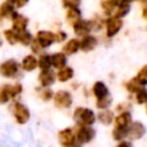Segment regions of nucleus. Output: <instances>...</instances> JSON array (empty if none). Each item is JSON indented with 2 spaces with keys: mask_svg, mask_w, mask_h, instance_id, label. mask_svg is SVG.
Listing matches in <instances>:
<instances>
[{
  "mask_svg": "<svg viewBox=\"0 0 147 147\" xmlns=\"http://www.w3.org/2000/svg\"><path fill=\"white\" fill-rule=\"evenodd\" d=\"M23 71L21 70L20 62L16 59L9 57L0 63V76L6 79L18 80L22 77Z\"/></svg>",
  "mask_w": 147,
  "mask_h": 147,
  "instance_id": "f257e3e1",
  "label": "nucleus"
},
{
  "mask_svg": "<svg viewBox=\"0 0 147 147\" xmlns=\"http://www.w3.org/2000/svg\"><path fill=\"white\" fill-rule=\"evenodd\" d=\"M72 118L76 124L93 126V124L96 122V114L93 109H91L88 107L78 106L74 109Z\"/></svg>",
  "mask_w": 147,
  "mask_h": 147,
  "instance_id": "f03ea898",
  "label": "nucleus"
},
{
  "mask_svg": "<svg viewBox=\"0 0 147 147\" xmlns=\"http://www.w3.org/2000/svg\"><path fill=\"white\" fill-rule=\"evenodd\" d=\"M123 25H124V20L117 17L116 15H110L105 17V25H103L105 38L108 40L114 39L122 31Z\"/></svg>",
  "mask_w": 147,
  "mask_h": 147,
  "instance_id": "7ed1b4c3",
  "label": "nucleus"
},
{
  "mask_svg": "<svg viewBox=\"0 0 147 147\" xmlns=\"http://www.w3.org/2000/svg\"><path fill=\"white\" fill-rule=\"evenodd\" d=\"M10 110H11V115H13L15 122H16L17 124H20V125L26 124V123L30 121V118H31L30 109L28 108L26 105H24V103L21 102L20 100L11 101Z\"/></svg>",
  "mask_w": 147,
  "mask_h": 147,
  "instance_id": "20e7f679",
  "label": "nucleus"
},
{
  "mask_svg": "<svg viewBox=\"0 0 147 147\" xmlns=\"http://www.w3.org/2000/svg\"><path fill=\"white\" fill-rule=\"evenodd\" d=\"M55 108L60 109V110H65L71 108L72 103H74V95L69 90H57L54 91V95L52 99Z\"/></svg>",
  "mask_w": 147,
  "mask_h": 147,
  "instance_id": "39448f33",
  "label": "nucleus"
},
{
  "mask_svg": "<svg viewBox=\"0 0 147 147\" xmlns=\"http://www.w3.org/2000/svg\"><path fill=\"white\" fill-rule=\"evenodd\" d=\"M75 136H76V140L82 144V145H85V144H90L91 141L94 140L95 136H96V131L93 126H90V125H79V124H76L75 127Z\"/></svg>",
  "mask_w": 147,
  "mask_h": 147,
  "instance_id": "423d86ee",
  "label": "nucleus"
},
{
  "mask_svg": "<svg viewBox=\"0 0 147 147\" xmlns=\"http://www.w3.org/2000/svg\"><path fill=\"white\" fill-rule=\"evenodd\" d=\"M34 40L38 42V45L41 47L42 51H46L51 48L55 44V37L54 31L51 30H38L34 34Z\"/></svg>",
  "mask_w": 147,
  "mask_h": 147,
  "instance_id": "0eeeda50",
  "label": "nucleus"
},
{
  "mask_svg": "<svg viewBox=\"0 0 147 147\" xmlns=\"http://www.w3.org/2000/svg\"><path fill=\"white\" fill-rule=\"evenodd\" d=\"M38 85L41 87H52L56 83V75L54 69H45V70H39L38 77Z\"/></svg>",
  "mask_w": 147,
  "mask_h": 147,
  "instance_id": "6e6552de",
  "label": "nucleus"
},
{
  "mask_svg": "<svg viewBox=\"0 0 147 147\" xmlns=\"http://www.w3.org/2000/svg\"><path fill=\"white\" fill-rule=\"evenodd\" d=\"M10 23H11V29L15 30L16 32H22L24 30H28L29 24H30V20L28 16H25L24 14L20 13L18 10L11 16L10 18Z\"/></svg>",
  "mask_w": 147,
  "mask_h": 147,
  "instance_id": "1a4fd4ad",
  "label": "nucleus"
},
{
  "mask_svg": "<svg viewBox=\"0 0 147 147\" xmlns=\"http://www.w3.org/2000/svg\"><path fill=\"white\" fill-rule=\"evenodd\" d=\"M146 133V126L140 121H133L127 127V139L130 141L141 139Z\"/></svg>",
  "mask_w": 147,
  "mask_h": 147,
  "instance_id": "9d476101",
  "label": "nucleus"
},
{
  "mask_svg": "<svg viewBox=\"0 0 147 147\" xmlns=\"http://www.w3.org/2000/svg\"><path fill=\"white\" fill-rule=\"evenodd\" d=\"M72 32L75 34V37L77 38H82L88 33H92V28H91V23L88 18H80L79 21H77L76 23H74L71 25Z\"/></svg>",
  "mask_w": 147,
  "mask_h": 147,
  "instance_id": "9b49d317",
  "label": "nucleus"
},
{
  "mask_svg": "<svg viewBox=\"0 0 147 147\" xmlns=\"http://www.w3.org/2000/svg\"><path fill=\"white\" fill-rule=\"evenodd\" d=\"M80 51L84 53L93 52L99 46V38L94 33H88L82 38H79Z\"/></svg>",
  "mask_w": 147,
  "mask_h": 147,
  "instance_id": "f8f14e48",
  "label": "nucleus"
},
{
  "mask_svg": "<svg viewBox=\"0 0 147 147\" xmlns=\"http://www.w3.org/2000/svg\"><path fill=\"white\" fill-rule=\"evenodd\" d=\"M57 140L62 147H68L72 142L76 141V136H75V130L74 127L67 126L61 129L57 132Z\"/></svg>",
  "mask_w": 147,
  "mask_h": 147,
  "instance_id": "ddd939ff",
  "label": "nucleus"
},
{
  "mask_svg": "<svg viewBox=\"0 0 147 147\" xmlns=\"http://www.w3.org/2000/svg\"><path fill=\"white\" fill-rule=\"evenodd\" d=\"M20 67L21 70L23 72H32L36 69H38V60H37V55L29 53L25 56L22 57V60L20 61Z\"/></svg>",
  "mask_w": 147,
  "mask_h": 147,
  "instance_id": "4468645a",
  "label": "nucleus"
},
{
  "mask_svg": "<svg viewBox=\"0 0 147 147\" xmlns=\"http://www.w3.org/2000/svg\"><path fill=\"white\" fill-rule=\"evenodd\" d=\"M68 57L71 55L77 54L80 51V45H79V38L72 37L68 38L63 44H62V49H61Z\"/></svg>",
  "mask_w": 147,
  "mask_h": 147,
  "instance_id": "2eb2a0df",
  "label": "nucleus"
},
{
  "mask_svg": "<svg viewBox=\"0 0 147 147\" xmlns=\"http://www.w3.org/2000/svg\"><path fill=\"white\" fill-rule=\"evenodd\" d=\"M55 75H56V82L59 83H68V82H71L75 77V70L72 67H70L69 64L55 70Z\"/></svg>",
  "mask_w": 147,
  "mask_h": 147,
  "instance_id": "dca6fc26",
  "label": "nucleus"
},
{
  "mask_svg": "<svg viewBox=\"0 0 147 147\" xmlns=\"http://www.w3.org/2000/svg\"><path fill=\"white\" fill-rule=\"evenodd\" d=\"M91 94L96 100V99H100V98H103L110 94V91H109L108 85L103 80H95L93 85L91 86Z\"/></svg>",
  "mask_w": 147,
  "mask_h": 147,
  "instance_id": "f3484780",
  "label": "nucleus"
},
{
  "mask_svg": "<svg viewBox=\"0 0 147 147\" xmlns=\"http://www.w3.org/2000/svg\"><path fill=\"white\" fill-rule=\"evenodd\" d=\"M133 122V117L131 111H122L117 113L114 117V126H121V127H129V125Z\"/></svg>",
  "mask_w": 147,
  "mask_h": 147,
  "instance_id": "a211bd4d",
  "label": "nucleus"
},
{
  "mask_svg": "<svg viewBox=\"0 0 147 147\" xmlns=\"http://www.w3.org/2000/svg\"><path fill=\"white\" fill-rule=\"evenodd\" d=\"M51 60H52V69L54 70H57L68 64V56L62 51L51 53Z\"/></svg>",
  "mask_w": 147,
  "mask_h": 147,
  "instance_id": "6ab92c4d",
  "label": "nucleus"
},
{
  "mask_svg": "<svg viewBox=\"0 0 147 147\" xmlns=\"http://www.w3.org/2000/svg\"><path fill=\"white\" fill-rule=\"evenodd\" d=\"M115 111L109 109H102L96 113V121L102 125H110L114 122Z\"/></svg>",
  "mask_w": 147,
  "mask_h": 147,
  "instance_id": "aec40b11",
  "label": "nucleus"
},
{
  "mask_svg": "<svg viewBox=\"0 0 147 147\" xmlns=\"http://www.w3.org/2000/svg\"><path fill=\"white\" fill-rule=\"evenodd\" d=\"M17 11V9L15 8V6L9 1V0H3L0 3V16L6 21V20H10L11 16Z\"/></svg>",
  "mask_w": 147,
  "mask_h": 147,
  "instance_id": "412c9836",
  "label": "nucleus"
},
{
  "mask_svg": "<svg viewBox=\"0 0 147 147\" xmlns=\"http://www.w3.org/2000/svg\"><path fill=\"white\" fill-rule=\"evenodd\" d=\"M64 18L65 22L71 26L74 23H76L77 21H79L80 18H83V13L80 7L78 8H68L65 9V14H64Z\"/></svg>",
  "mask_w": 147,
  "mask_h": 147,
  "instance_id": "4be33fe9",
  "label": "nucleus"
},
{
  "mask_svg": "<svg viewBox=\"0 0 147 147\" xmlns=\"http://www.w3.org/2000/svg\"><path fill=\"white\" fill-rule=\"evenodd\" d=\"M13 101L10 83H3L0 85V105H7Z\"/></svg>",
  "mask_w": 147,
  "mask_h": 147,
  "instance_id": "5701e85b",
  "label": "nucleus"
},
{
  "mask_svg": "<svg viewBox=\"0 0 147 147\" xmlns=\"http://www.w3.org/2000/svg\"><path fill=\"white\" fill-rule=\"evenodd\" d=\"M38 60V69L39 70H45V69H51L52 68V60H51V53L42 51L40 54L37 55Z\"/></svg>",
  "mask_w": 147,
  "mask_h": 147,
  "instance_id": "b1692460",
  "label": "nucleus"
},
{
  "mask_svg": "<svg viewBox=\"0 0 147 147\" xmlns=\"http://www.w3.org/2000/svg\"><path fill=\"white\" fill-rule=\"evenodd\" d=\"M2 38L10 46H15V45L18 44V32H16L15 30H13L11 28L3 29V31H2Z\"/></svg>",
  "mask_w": 147,
  "mask_h": 147,
  "instance_id": "393cba45",
  "label": "nucleus"
},
{
  "mask_svg": "<svg viewBox=\"0 0 147 147\" xmlns=\"http://www.w3.org/2000/svg\"><path fill=\"white\" fill-rule=\"evenodd\" d=\"M142 87H145V86H142L136 77H132V78L127 79V80L124 83V88H125V91H126L129 94H131V95H133L134 93H137V92H138L139 90H141Z\"/></svg>",
  "mask_w": 147,
  "mask_h": 147,
  "instance_id": "a878e982",
  "label": "nucleus"
},
{
  "mask_svg": "<svg viewBox=\"0 0 147 147\" xmlns=\"http://www.w3.org/2000/svg\"><path fill=\"white\" fill-rule=\"evenodd\" d=\"M36 93H37V96L44 101V102H49L52 101L53 99V95H54V91L52 90V87H41L38 85V87L36 88Z\"/></svg>",
  "mask_w": 147,
  "mask_h": 147,
  "instance_id": "bb28decb",
  "label": "nucleus"
},
{
  "mask_svg": "<svg viewBox=\"0 0 147 147\" xmlns=\"http://www.w3.org/2000/svg\"><path fill=\"white\" fill-rule=\"evenodd\" d=\"M131 6H132V3L130 1L121 2L119 5L116 6L115 11H114V15H116L117 17H121V18L126 17L130 14V11H131Z\"/></svg>",
  "mask_w": 147,
  "mask_h": 147,
  "instance_id": "cd10ccee",
  "label": "nucleus"
},
{
  "mask_svg": "<svg viewBox=\"0 0 147 147\" xmlns=\"http://www.w3.org/2000/svg\"><path fill=\"white\" fill-rule=\"evenodd\" d=\"M90 23H91V28H92V33L93 32H100L103 30V25H105V16L101 15H94L92 17L88 18Z\"/></svg>",
  "mask_w": 147,
  "mask_h": 147,
  "instance_id": "c85d7f7f",
  "label": "nucleus"
},
{
  "mask_svg": "<svg viewBox=\"0 0 147 147\" xmlns=\"http://www.w3.org/2000/svg\"><path fill=\"white\" fill-rule=\"evenodd\" d=\"M99 6H100L101 11H102L105 17L114 15V11H115L116 7H115V5L113 3L111 0H100L99 1Z\"/></svg>",
  "mask_w": 147,
  "mask_h": 147,
  "instance_id": "c756f323",
  "label": "nucleus"
},
{
  "mask_svg": "<svg viewBox=\"0 0 147 147\" xmlns=\"http://www.w3.org/2000/svg\"><path fill=\"white\" fill-rule=\"evenodd\" d=\"M33 38H34V34H32V32H30L29 30L18 32V44L23 47H29Z\"/></svg>",
  "mask_w": 147,
  "mask_h": 147,
  "instance_id": "7c9ffc66",
  "label": "nucleus"
},
{
  "mask_svg": "<svg viewBox=\"0 0 147 147\" xmlns=\"http://www.w3.org/2000/svg\"><path fill=\"white\" fill-rule=\"evenodd\" d=\"M111 137L115 141H122L127 139V127H121V126H114L111 131Z\"/></svg>",
  "mask_w": 147,
  "mask_h": 147,
  "instance_id": "2f4dec72",
  "label": "nucleus"
},
{
  "mask_svg": "<svg viewBox=\"0 0 147 147\" xmlns=\"http://www.w3.org/2000/svg\"><path fill=\"white\" fill-rule=\"evenodd\" d=\"M113 105V96L111 94H108L103 98H100V99H96L95 100V107L96 109L99 110H102V109H109Z\"/></svg>",
  "mask_w": 147,
  "mask_h": 147,
  "instance_id": "473e14b6",
  "label": "nucleus"
},
{
  "mask_svg": "<svg viewBox=\"0 0 147 147\" xmlns=\"http://www.w3.org/2000/svg\"><path fill=\"white\" fill-rule=\"evenodd\" d=\"M11 86V95H13V101L18 100V98L21 96V94L24 91L23 84L20 80H14V83H10Z\"/></svg>",
  "mask_w": 147,
  "mask_h": 147,
  "instance_id": "72a5a7b5",
  "label": "nucleus"
},
{
  "mask_svg": "<svg viewBox=\"0 0 147 147\" xmlns=\"http://www.w3.org/2000/svg\"><path fill=\"white\" fill-rule=\"evenodd\" d=\"M133 100L137 105H145L147 102V88L142 87L137 93L133 94Z\"/></svg>",
  "mask_w": 147,
  "mask_h": 147,
  "instance_id": "f704fd0d",
  "label": "nucleus"
},
{
  "mask_svg": "<svg viewBox=\"0 0 147 147\" xmlns=\"http://www.w3.org/2000/svg\"><path fill=\"white\" fill-rule=\"evenodd\" d=\"M138 80H139V83L142 85V86H147V63L146 64H144L138 71H137V74H136V76H134Z\"/></svg>",
  "mask_w": 147,
  "mask_h": 147,
  "instance_id": "c9c22d12",
  "label": "nucleus"
},
{
  "mask_svg": "<svg viewBox=\"0 0 147 147\" xmlns=\"http://www.w3.org/2000/svg\"><path fill=\"white\" fill-rule=\"evenodd\" d=\"M54 37H55V44H61V45L69 38L67 31H64L61 28H59L54 31Z\"/></svg>",
  "mask_w": 147,
  "mask_h": 147,
  "instance_id": "e433bc0d",
  "label": "nucleus"
},
{
  "mask_svg": "<svg viewBox=\"0 0 147 147\" xmlns=\"http://www.w3.org/2000/svg\"><path fill=\"white\" fill-rule=\"evenodd\" d=\"M132 108V102L130 100L121 101L115 106V111L116 113H122V111H131Z\"/></svg>",
  "mask_w": 147,
  "mask_h": 147,
  "instance_id": "4c0bfd02",
  "label": "nucleus"
},
{
  "mask_svg": "<svg viewBox=\"0 0 147 147\" xmlns=\"http://www.w3.org/2000/svg\"><path fill=\"white\" fill-rule=\"evenodd\" d=\"M61 5L64 9L68 8H78L82 5V0H61Z\"/></svg>",
  "mask_w": 147,
  "mask_h": 147,
  "instance_id": "58836bf2",
  "label": "nucleus"
},
{
  "mask_svg": "<svg viewBox=\"0 0 147 147\" xmlns=\"http://www.w3.org/2000/svg\"><path fill=\"white\" fill-rule=\"evenodd\" d=\"M29 48H30V51H31V53L32 54H34V55H38V54H40L41 52H42V49H41V47L38 45V42L34 40V38H33V40H32V42L30 44V46H29Z\"/></svg>",
  "mask_w": 147,
  "mask_h": 147,
  "instance_id": "ea45409f",
  "label": "nucleus"
},
{
  "mask_svg": "<svg viewBox=\"0 0 147 147\" xmlns=\"http://www.w3.org/2000/svg\"><path fill=\"white\" fill-rule=\"evenodd\" d=\"M9 1L15 6V8L17 10L21 9V8H23V7H25L30 2V0H9Z\"/></svg>",
  "mask_w": 147,
  "mask_h": 147,
  "instance_id": "a19ab883",
  "label": "nucleus"
},
{
  "mask_svg": "<svg viewBox=\"0 0 147 147\" xmlns=\"http://www.w3.org/2000/svg\"><path fill=\"white\" fill-rule=\"evenodd\" d=\"M115 147H133V144H132V141H130L129 139H125V140L118 141V144H117Z\"/></svg>",
  "mask_w": 147,
  "mask_h": 147,
  "instance_id": "79ce46f5",
  "label": "nucleus"
},
{
  "mask_svg": "<svg viewBox=\"0 0 147 147\" xmlns=\"http://www.w3.org/2000/svg\"><path fill=\"white\" fill-rule=\"evenodd\" d=\"M141 17L147 21V0L141 2Z\"/></svg>",
  "mask_w": 147,
  "mask_h": 147,
  "instance_id": "37998d69",
  "label": "nucleus"
},
{
  "mask_svg": "<svg viewBox=\"0 0 147 147\" xmlns=\"http://www.w3.org/2000/svg\"><path fill=\"white\" fill-rule=\"evenodd\" d=\"M68 147H83V145H82V144H79V142L76 140L75 142H72V144H71V145H69Z\"/></svg>",
  "mask_w": 147,
  "mask_h": 147,
  "instance_id": "c03bdc74",
  "label": "nucleus"
},
{
  "mask_svg": "<svg viewBox=\"0 0 147 147\" xmlns=\"http://www.w3.org/2000/svg\"><path fill=\"white\" fill-rule=\"evenodd\" d=\"M79 84H78V82H72L71 83V87L74 88V90H77V88H79Z\"/></svg>",
  "mask_w": 147,
  "mask_h": 147,
  "instance_id": "a18cd8bd",
  "label": "nucleus"
},
{
  "mask_svg": "<svg viewBox=\"0 0 147 147\" xmlns=\"http://www.w3.org/2000/svg\"><path fill=\"white\" fill-rule=\"evenodd\" d=\"M3 42H5V40H3L2 36H0V47H2V46H3Z\"/></svg>",
  "mask_w": 147,
  "mask_h": 147,
  "instance_id": "49530a36",
  "label": "nucleus"
},
{
  "mask_svg": "<svg viewBox=\"0 0 147 147\" xmlns=\"http://www.w3.org/2000/svg\"><path fill=\"white\" fill-rule=\"evenodd\" d=\"M129 1L132 3V2H144L145 0H129Z\"/></svg>",
  "mask_w": 147,
  "mask_h": 147,
  "instance_id": "de8ad7c7",
  "label": "nucleus"
},
{
  "mask_svg": "<svg viewBox=\"0 0 147 147\" xmlns=\"http://www.w3.org/2000/svg\"><path fill=\"white\" fill-rule=\"evenodd\" d=\"M3 22H5V20H3V18H2L1 16H0V26H2V24H3Z\"/></svg>",
  "mask_w": 147,
  "mask_h": 147,
  "instance_id": "09e8293b",
  "label": "nucleus"
},
{
  "mask_svg": "<svg viewBox=\"0 0 147 147\" xmlns=\"http://www.w3.org/2000/svg\"><path fill=\"white\" fill-rule=\"evenodd\" d=\"M144 106H145V113H146V114H147V102H146V103H145V105H144Z\"/></svg>",
  "mask_w": 147,
  "mask_h": 147,
  "instance_id": "8fccbe9b",
  "label": "nucleus"
},
{
  "mask_svg": "<svg viewBox=\"0 0 147 147\" xmlns=\"http://www.w3.org/2000/svg\"><path fill=\"white\" fill-rule=\"evenodd\" d=\"M146 30H147V25H146Z\"/></svg>",
  "mask_w": 147,
  "mask_h": 147,
  "instance_id": "3c124183",
  "label": "nucleus"
}]
</instances>
